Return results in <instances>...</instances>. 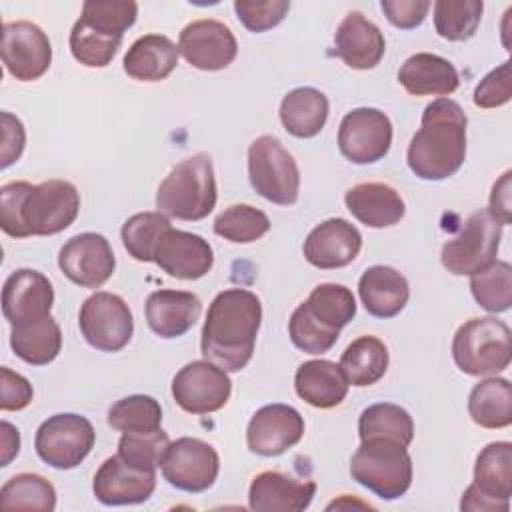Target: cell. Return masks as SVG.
Here are the masks:
<instances>
[{"label":"cell","instance_id":"6da1fadb","mask_svg":"<svg viewBox=\"0 0 512 512\" xmlns=\"http://www.w3.org/2000/svg\"><path fill=\"white\" fill-rule=\"evenodd\" d=\"M80 212V194L68 180L30 184L8 182L0 188V226L12 238L52 236L66 230Z\"/></svg>","mask_w":512,"mask_h":512},{"label":"cell","instance_id":"7a4b0ae2","mask_svg":"<svg viewBox=\"0 0 512 512\" xmlns=\"http://www.w3.org/2000/svg\"><path fill=\"white\" fill-rule=\"evenodd\" d=\"M262 324L260 298L244 288L214 296L202 326V356L226 372L242 370L252 354Z\"/></svg>","mask_w":512,"mask_h":512},{"label":"cell","instance_id":"3957f363","mask_svg":"<svg viewBox=\"0 0 512 512\" xmlns=\"http://www.w3.org/2000/svg\"><path fill=\"white\" fill-rule=\"evenodd\" d=\"M466 124L462 106L438 98L424 108L420 130L406 152L408 168L422 180H444L460 170L466 158Z\"/></svg>","mask_w":512,"mask_h":512},{"label":"cell","instance_id":"277c9868","mask_svg":"<svg viewBox=\"0 0 512 512\" xmlns=\"http://www.w3.org/2000/svg\"><path fill=\"white\" fill-rule=\"evenodd\" d=\"M354 314L356 300L350 288L334 282L320 284L292 312L288 322L290 340L302 352L324 354L336 344L340 330Z\"/></svg>","mask_w":512,"mask_h":512},{"label":"cell","instance_id":"5b68a950","mask_svg":"<svg viewBox=\"0 0 512 512\" xmlns=\"http://www.w3.org/2000/svg\"><path fill=\"white\" fill-rule=\"evenodd\" d=\"M218 200L214 166L208 154L198 152L178 162L156 192L158 212L176 220H202Z\"/></svg>","mask_w":512,"mask_h":512},{"label":"cell","instance_id":"8992f818","mask_svg":"<svg viewBox=\"0 0 512 512\" xmlns=\"http://www.w3.org/2000/svg\"><path fill=\"white\" fill-rule=\"evenodd\" d=\"M350 474L382 500H396L412 484V458L394 440L366 438L350 460Z\"/></svg>","mask_w":512,"mask_h":512},{"label":"cell","instance_id":"52a82bcc","mask_svg":"<svg viewBox=\"0 0 512 512\" xmlns=\"http://www.w3.org/2000/svg\"><path fill=\"white\" fill-rule=\"evenodd\" d=\"M452 358L468 376H490L506 370L512 358L508 324L494 316L464 322L454 334Z\"/></svg>","mask_w":512,"mask_h":512},{"label":"cell","instance_id":"ba28073f","mask_svg":"<svg viewBox=\"0 0 512 512\" xmlns=\"http://www.w3.org/2000/svg\"><path fill=\"white\" fill-rule=\"evenodd\" d=\"M252 188L272 204L290 206L298 200L300 172L294 156L274 136H260L248 148Z\"/></svg>","mask_w":512,"mask_h":512},{"label":"cell","instance_id":"9c48e42d","mask_svg":"<svg viewBox=\"0 0 512 512\" xmlns=\"http://www.w3.org/2000/svg\"><path fill=\"white\" fill-rule=\"evenodd\" d=\"M500 238L502 224L488 210H478L442 246V266L454 276H472L496 260Z\"/></svg>","mask_w":512,"mask_h":512},{"label":"cell","instance_id":"30bf717a","mask_svg":"<svg viewBox=\"0 0 512 512\" xmlns=\"http://www.w3.org/2000/svg\"><path fill=\"white\" fill-rule=\"evenodd\" d=\"M96 432L88 418L80 414H54L46 418L34 438L36 454L42 462L58 470L76 468L94 448Z\"/></svg>","mask_w":512,"mask_h":512},{"label":"cell","instance_id":"8fae6325","mask_svg":"<svg viewBox=\"0 0 512 512\" xmlns=\"http://www.w3.org/2000/svg\"><path fill=\"white\" fill-rule=\"evenodd\" d=\"M78 326L92 348L100 352H118L132 338L134 318L122 296L94 292L80 308Z\"/></svg>","mask_w":512,"mask_h":512},{"label":"cell","instance_id":"7c38bea8","mask_svg":"<svg viewBox=\"0 0 512 512\" xmlns=\"http://www.w3.org/2000/svg\"><path fill=\"white\" fill-rule=\"evenodd\" d=\"M160 468L170 486L196 494L208 490L216 482L220 458L208 442L182 436L168 444Z\"/></svg>","mask_w":512,"mask_h":512},{"label":"cell","instance_id":"4fadbf2b","mask_svg":"<svg viewBox=\"0 0 512 512\" xmlns=\"http://www.w3.org/2000/svg\"><path fill=\"white\" fill-rule=\"evenodd\" d=\"M232 394V382L220 366L208 360H194L180 368L172 380L174 402L190 414L220 410Z\"/></svg>","mask_w":512,"mask_h":512},{"label":"cell","instance_id":"5bb4252c","mask_svg":"<svg viewBox=\"0 0 512 512\" xmlns=\"http://www.w3.org/2000/svg\"><path fill=\"white\" fill-rule=\"evenodd\" d=\"M392 144V122L378 108H354L338 128V148L354 164L382 160Z\"/></svg>","mask_w":512,"mask_h":512},{"label":"cell","instance_id":"9a60e30c","mask_svg":"<svg viewBox=\"0 0 512 512\" xmlns=\"http://www.w3.org/2000/svg\"><path fill=\"white\" fill-rule=\"evenodd\" d=\"M2 62L20 82H32L44 76L52 64V44L46 32L28 20L4 22Z\"/></svg>","mask_w":512,"mask_h":512},{"label":"cell","instance_id":"2e32d148","mask_svg":"<svg viewBox=\"0 0 512 512\" xmlns=\"http://www.w3.org/2000/svg\"><path fill=\"white\" fill-rule=\"evenodd\" d=\"M58 266L70 282L82 288H100L114 274L116 258L106 236L82 232L60 248Z\"/></svg>","mask_w":512,"mask_h":512},{"label":"cell","instance_id":"e0dca14e","mask_svg":"<svg viewBox=\"0 0 512 512\" xmlns=\"http://www.w3.org/2000/svg\"><path fill=\"white\" fill-rule=\"evenodd\" d=\"M178 52L184 60L204 72H216L228 68L236 54L238 42L232 30L212 18L194 20L186 24L178 38Z\"/></svg>","mask_w":512,"mask_h":512},{"label":"cell","instance_id":"ac0fdd59","mask_svg":"<svg viewBox=\"0 0 512 512\" xmlns=\"http://www.w3.org/2000/svg\"><path fill=\"white\" fill-rule=\"evenodd\" d=\"M156 488V470L138 468L114 454L96 470L92 490L106 506H126L146 502Z\"/></svg>","mask_w":512,"mask_h":512},{"label":"cell","instance_id":"d6986e66","mask_svg":"<svg viewBox=\"0 0 512 512\" xmlns=\"http://www.w3.org/2000/svg\"><path fill=\"white\" fill-rule=\"evenodd\" d=\"M304 436L302 414L288 404H268L256 410L246 428L248 448L258 456H280Z\"/></svg>","mask_w":512,"mask_h":512},{"label":"cell","instance_id":"ffe728a7","mask_svg":"<svg viewBox=\"0 0 512 512\" xmlns=\"http://www.w3.org/2000/svg\"><path fill=\"white\" fill-rule=\"evenodd\" d=\"M54 288L50 280L32 268L14 270L2 288V314L16 326L50 316Z\"/></svg>","mask_w":512,"mask_h":512},{"label":"cell","instance_id":"44dd1931","mask_svg":"<svg viewBox=\"0 0 512 512\" xmlns=\"http://www.w3.org/2000/svg\"><path fill=\"white\" fill-rule=\"evenodd\" d=\"M154 262L172 278L198 280L210 272L214 252L202 236L168 228L154 250Z\"/></svg>","mask_w":512,"mask_h":512},{"label":"cell","instance_id":"7402d4cb","mask_svg":"<svg viewBox=\"0 0 512 512\" xmlns=\"http://www.w3.org/2000/svg\"><path fill=\"white\" fill-rule=\"evenodd\" d=\"M362 248V236L354 224L344 218H328L314 226L304 240L306 260L320 270L348 266Z\"/></svg>","mask_w":512,"mask_h":512},{"label":"cell","instance_id":"603a6c76","mask_svg":"<svg viewBox=\"0 0 512 512\" xmlns=\"http://www.w3.org/2000/svg\"><path fill=\"white\" fill-rule=\"evenodd\" d=\"M316 494V482L300 480L278 470L254 476L248 490V504L256 512H302Z\"/></svg>","mask_w":512,"mask_h":512},{"label":"cell","instance_id":"cb8c5ba5","mask_svg":"<svg viewBox=\"0 0 512 512\" xmlns=\"http://www.w3.org/2000/svg\"><path fill=\"white\" fill-rule=\"evenodd\" d=\"M386 52L380 28L362 12H348L334 34V54L354 70L376 68Z\"/></svg>","mask_w":512,"mask_h":512},{"label":"cell","instance_id":"d4e9b609","mask_svg":"<svg viewBox=\"0 0 512 512\" xmlns=\"http://www.w3.org/2000/svg\"><path fill=\"white\" fill-rule=\"evenodd\" d=\"M200 312V298L186 290H156L144 304L148 328L156 336L168 340L184 336L196 324Z\"/></svg>","mask_w":512,"mask_h":512},{"label":"cell","instance_id":"484cf974","mask_svg":"<svg viewBox=\"0 0 512 512\" xmlns=\"http://www.w3.org/2000/svg\"><path fill=\"white\" fill-rule=\"evenodd\" d=\"M348 212L368 228H388L404 218L400 192L384 182H360L344 196Z\"/></svg>","mask_w":512,"mask_h":512},{"label":"cell","instance_id":"4316f807","mask_svg":"<svg viewBox=\"0 0 512 512\" xmlns=\"http://www.w3.org/2000/svg\"><path fill=\"white\" fill-rule=\"evenodd\" d=\"M358 294L368 310L376 318H392L404 310L410 298L408 280L392 266H370L358 280Z\"/></svg>","mask_w":512,"mask_h":512},{"label":"cell","instance_id":"83f0119b","mask_svg":"<svg viewBox=\"0 0 512 512\" xmlns=\"http://www.w3.org/2000/svg\"><path fill=\"white\" fill-rule=\"evenodd\" d=\"M398 82L412 96H448L458 88L460 78L450 60L418 52L404 60L398 70Z\"/></svg>","mask_w":512,"mask_h":512},{"label":"cell","instance_id":"f1b7e54d","mask_svg":"<svg viewBox=\"0 0 512 512\" xmlns=\"http://www.w3.org/2000/svg\"><path fill=\"white\" fill-rule=\"evenodd\" d=\"M348 380L340 364L332 360H308L298 366L294 376L296 394L314 408H334L348 394Z\"/></svg>","mask_w":512,"mask_h":512},{"label":"cell","instance_id":"f546056e","mask_svg":"<svg viewBox=\"0 0 512 512\" xmlns=\"http://www.w3.org/2000/svg\"><path fill=\"white\" fill-rule=\"evenodd\" d=\"M178 46L164 34H146L132 42L124 54V72L132 80L160 82L178 66Z\"/></svg>","mask_w":512,"mask_h":512},{"label":"cell","instance_id":"4dcf8cb0","mask_svg":"<svg viewBox=\"0 0 512 512\" xmlns=\"http://www.w3.org/2000/svg\"><path fill=\"white\" fill-rule=\"evenodd\" d=\"M472 486L486 498L510 508L512 496V444L490 442L480 450L474 464Z\"/></svg>","mask_w":512,"mask_h":512},{"label":"cell","instance_id":"1f68e13d","mask_svg":"<svg viewBox=\"0 0 512 512\" xmlns=\"http://www.w3.org/2000/svg\"><path fill=\"white\" fill-rule=\"evenodd\" d=\"M328 120V98L312 88H294L282 98L280 122L288 134L296 138H312L320 134Z\"/></svg>","mask_w":512,"mask_h":512},{"label":"cell","instance_id":"d6a6232c","mask_svg":"<svg viewBox=\"0 0 512 512\" xmlns=\"http://www.w3.org/2000/svg\"><path fill=\"white\" fill-rule=\"evenodd\" d=\"M10 346L20 360L32 366H46L62 350V332L52 316L16 324L10 332Z\"/></svg>","mask_w":512,"mask_h":512},{"label":"cell","instance_id":"836d02e7","mask_svg":"<svg viewBox=\"0 0 512 512\" xmlns=\"http://www.w3.org/2000/svg\"><path fill=\"white\" fill-rule=\"evenodd\" d=\"M388 348L376 336H360L348 344L342 352L340 368L350 386H372L376 384L388 370Z\"/></svg>","mask_w":512,"mask_h":512},{"label":"cell","instance_id":"e575fe53","mask_svg":"<svg viewBox=\"0 0 512 512\" xmlns=\"http://www.w3.org/2000/svg\"><path fill=\"white\" fill-rule=\"evenodd\" d=\"M468 414L482 428H506L512 424V386L506 378H486L468 396Z\"/></svg>","mask_w":512,"mask_h":512},{"label":"cell","instance_id":"d590c367","mask_svg":"<svg viewBox=\"0 0 512 512\" xmlns=\"http://www.w3.org/2000/svg\"><path fill=\"white\" fill-rule=\"evenodd\" d=\"M360 440L386 438L402 446H410L414 440V422L408 410L392 402H378L362 410L358 418Z\"/></svg>","mask_w":512,"mask_h":512},{"label":"cell","instance_id":"8d00e7d4","mask_svg":"<svg viewBox=\"0 0 512 512\" xmlns=\"http://www.w3.org/2000/svg\"><path fill=\"white\" fill-rule=\"evenodd\" d=\"M120 44L122 36L102 30L82 16L74 22L70 32V52L80 64L88 68L108 66L116 56Z\"/></svg>","mask_w":512,"mask_h":512},{"label":"cell","instance_id":"74e56055","mask_svg":"<svg viewBox=\"0 0 512 512\" xmlns=\"http://www.w3.org/2000/svg\"><path fill=\"white\" fill-rule=\"evenodd\" d=\"M0 506L4 510L52 512L56 508V490L44 476L22 472L4 482Z\"/></svg>","mask_w":512,"mask_h":512},{"label":"cell","instance_id":"f35d334b","mask_svg":"<svg viewBox=\"0 0 512 512\" xmlns=\"http://www.w3.org/2000/svg\"><path fill=\"white\" fill-rule=\"evenodd\" d=\"M482 10V0H438L434 2V28L444 40H468L480 26Z\"/></svg>","mask_w":512,"mask_h":512},{"label":"cell","instance_id":"ab89813d","mask_svg":"<svg viewBox=\"0 0 512 512\" xmlns=\"http://www.w3.org/2000/svg\"><path fill=\"white\" fill-rule=\"evenodd\" d=\"M168 228H172V224L166 214L138 212L124 222L120 232L122 244L134 260L154 262V250Z\"/></svg>","mask_w":512,"mask_h":512},{"label":"cell","instance_id":"60d3db41","mask_svg":"<svg viewBox=\"0 0 512 512\" xmlns=\"http://www.w3.org/2000/svg\"><path fill=\"white\" fill-rule=\"evenodd\" d=\"M474 300L488 312H506L512 304V268L504 260H494L470 276Z\"/></svg>","mask_w":512,"mask_h":512},{"label":"cell","instance_id":"b9f144b4","mask_svg":"<svg viewBox=\"0 0 512 512\" xmlns=\"http://www.w3.org/2000/svg\"><path fill=\"white\" fill-rule=\"evenodd\" d=\"M108 424L120 432H156L162 426V406L146 394H132L114 402Z\"/></svg>","mask_w":512,"mask_h":512},{"label":"cell","instance_id":"7bdbcfd3","mask_svg":"<svg viewBox=\"0 0 512 512\" xmlns=\"http://www.w3.org/2000/svg\"><path fill=\"white\" fill-rule=\"evenodd\" d=\"M268 230V216L260 208H254L250 204H232L224 208L214 220V232L234 244L256 242Z\"/></svg>","mask_w":512,"mask_h":512},{"label":"cell","instance_id":"ee69618b","mask_svg":"<svg viewBox=\"0 0 512 512\" xmlns=\"http://www.w3.org/2000/svg\"><path fill=\"white\" fill-rule=\"evenodd\" d=\"M168 444V434L162 428L156 432H122L118 440V456L138 468L156 470Z\"/></svg>","mask_w":512,"mask_h":512},{"label":"cell","instance_id":"f6af8a7d","mask_svg":"<svg viewBox=\"0 0 512 512\" xmlns=\"http://www.w3.org/2000/svg\"><path fill=\"white\" fill-rule=\"evenodd\" d=\"M80 16L106 32L124 36L136 22L138 4L132 0H88L82 4Z\"/></svg>","mask_w":512,"mask_h":512},{"label":"cell","instance_id":"bcb514c9","mask_svg":"<svg viewBox=\"0 0 512 512\" xmlns=\"http://www.w3.org/2000/svg\"><path fill=\"white\" fill-rule=\"evenodd\" d=\"M288 10H290L288 0H266V2L236 0L234 2V12L238 20L250 32H266L278 26L288 14Z\"/></svg>","mask_w":512,"mask_h":512},{"label":"cell","instance_id":"7dc6e473","mask_svg":"<svg viewBox=\"0 0 512 512\" xmlns=\"http://www.w3.org/2000/svg\"><path fill=\"white\" fill-rule=\"evenodd\" d=\"M512 98V76L510 62H502L498 68L490 70L474 90V104L478 108H500Z\"/></svg>","mask_w":512,"mask_h":512},{"label":"cell","instance_id":"c3c4849f","mask_svg":"<svg viewBox=\"0 0 512 512\" xmlns=\"http://www.w3.org/2000/svg\"><path fill=\"white\" fill-rule=\"evenodd\" d=\"M380 6L392 26L412 30L424 22L432 4L428 0H382Z\"/></svg>","mask_w":512,"mask_h":512},{"label":"cell","instance_id":"681fc988","mask_svg":"<svg viewBox=\"0 0 512 512\" xmlns=\"http://www.w3.org/2000/svg\"><path fill=\"white\" fill-rule=\"evenodd\" d=\"M32 384L8 366L0 368V408L2 410H22L32 402Z\"/></svg>","mask_w":512,"mask_h":512},{"label":"cell","instance_id":"f907efd6","mask_svg":"<svg viewBox=\"0 0 512 512\" xmlns=\"http://www.w3.org/2000/svg\"><path fill=\"white\" fill-rule=\"evenodd\" d=\"M2 152H0V166L8 168L10 164H14L24 150L26 144V132L22 122L10 114V112H2Z\"/></svg>","mask_w":512,"mask_h":512},{"label":"cell","instance_id":"816d5d0a","mask_svg":"<svg viewBox=\"0 0 512 512\" xmlns=\"http://www.w3.org/2000/svg\"><path fill=\"white\" fill-rule=\"evenodd\" d=\"M510 176L512 172L506 170L498 182H494L490 192V208H486L502 226L510 222Z\"/></svg>","mask_w":512,"mask_h":512},{"label":"cell","instance_id":"f5cc1de1","mask_svg":"<svg viewBox=\"0 0 512 512\" xmlns=\"http://www.w3.org/2000/svg\"><path fill=\"white\" fill-rule=\"evenodd\" d=\"M0 428H2V460H0V466H8L10 460L14 456H18V452H20V434L6 420H2Z\"/></svg>","mask_w":512,"mask_h":512}]
</instances>
